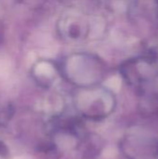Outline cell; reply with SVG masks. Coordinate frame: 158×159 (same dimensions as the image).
<instances>
[{
	"mask_svg": "<svg viewBox=\"0 0 158 159\" xmlns=\"http://www.w3.org/2000/svg\"><path fill=\"white\" fill-rule=\"evenodd\" d=\"M15 159H28L27 157H18V158H15Z\"/></svg>",
	"mask_w": 158,
	"mask_h": 159,
	"instance_id": "cell-1",
	"label": "cell"
}]
</instances>
